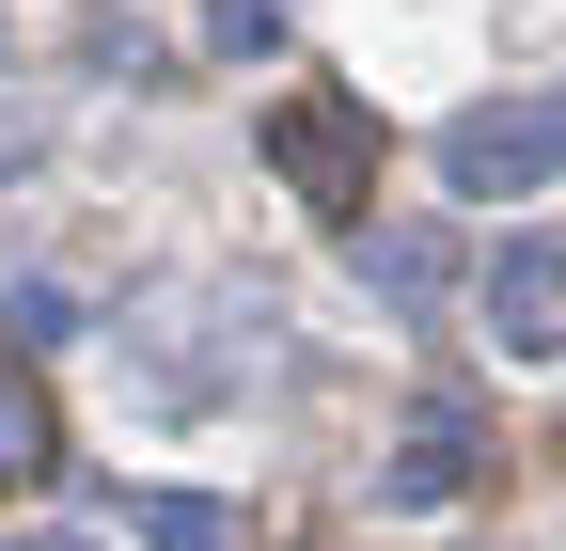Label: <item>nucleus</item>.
<instances>
[{"label": "nucleus", "instance_id": "obj_1", "mask_svg": "<svg viewBox=\"0 0 566 551\" xmlns=\"http://www.w3.org/2000/svg\"><path fill=\"white\" fill-rule=\"evenodd\" d=\"M268 174L331 205V221H363V189H378V111L346 95V80H300V95H268Z\"/></svg>", "mask_w": 566, "mask_h": 551}, {"label": "nucleus", "instance_id": "obj_2", "mask_svg": "<svg viewBox=\"0 0 566 551\" xmlns=\"http://www.w3.org/2000/svg\"><path fill=\"white\" fill-rule=\"evenodd\" d=\"M551 158H566V63H551L535 95H488V111L441 126V189H535Z\"/></svg>", "mask_w": 566, "mask_h": 551}, {"label": "nucleus", "instance_id": "obj_3", "mask_svg": "<svg viewBox=\"0 0 566 551\" xmlns=\"http://www.w3.org/2000/svg\"><path fill=\"white\" fill-rule=\"evenodd\" d=\"M472 472H488L472 394H424V409H409V441H394V472H378V505H394V520H424V505H457Z\"/></svg>", "mask_w": 566, "mask_h": 551}, {"label": "nucleus", "instance_id": "obj_4", "mask_svg": "<svg viewBox=\"0 0 566 551\" xmlns=\"http://www.w3.org/2000/svg\"><path fill=\"white\" fill-rule=\"evenodd\" d=\"M488 347H504V363H551L566 347V237H504V252H488Z\"/></svg>", "mask_w": 566, "mask_h": 551}, {"label": "nucleus", "instance_id": "obj_5", "mask_svg": "<svg viewBox=\"0 0 566 551\" xmlns=\"http://www.w3.org/2000/svg\"><path fill=\"white\" fill-rule=\"evenodd\" d=\"M346 268H363V300L424 315V300L457 284V237H441V221H346Z\"/></svg>", "mask_w": 566, "mask_h": 551}, {"label": "nucleus", "instance_id": "obj_6", "mask_svg": "<svg viewBox=\"0 0 566 551\" xmlns=\"http://www.w3.org/2000/svg\"><path fill=\"white\" fill-rule=\"evenodd\" d=\"M126 536L142 551H252V520L221 489H126Z\"/></svg>", "mask_w": 566, "mask_h": 551}, {"label": "nucleus", "instance_id": "obj_7", "mask_svg": "<svg viewBox=\"0 0 566 551\" xmlns=\"http://www.w3.org/2000/svg\"><path fill=\"white\" fill-rule=\"evenodd\" d=\"M48 457H63V426H48V394H32L17 363H0V489H32Z\"/></svg>", "mask_w": 566, "mask_h": 551}, {"label": "nucleus", "instance_id": "obj_8", "mask_svg": "<svg viewBox=\"0 0 566 551\" xmlns=\"http://www.w3.org/2000/svg\"><path fill=\"white\" fill-rule=\"evenodd\" d=\"M0 331H17V347H63V331H80V300H63V284H17V300H0Z\"/></svg>", "mask_w": 566, "mask_h": 551}, {"label": "nucleus", "instance_id": "obj_9", "mask_svg": "<svg viewBox=\"0 0 566 551\" xmlns=\"http://www.w3.org/2000/svg\"><path fill=\"white\" fill-rule=\"evenodd\" d=\"M48 551H80V536H48Z\"/></svg>", "mask_w": 566, "mask_h": 551}]
</instances>
